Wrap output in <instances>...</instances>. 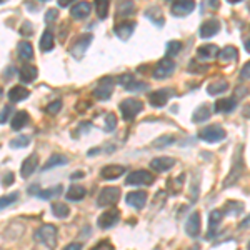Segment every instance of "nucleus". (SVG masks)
<instances>
[{"label": "nucleus", "instance_id": "nucleus-1", "mask_svg": "<svg viewBox=\"0 0 250 250\" xmlns=\"http://www.w3.org/2000/svg\"><path fill=\"white\" fill-rule=\"evenodd\" d=\"M232 168L230 172H229L227 179H225L224 182V188H229L232 187V185H235L239 180L242 179V175L245 173V164H244V147L239 145L235 150V154H233V159H232Z\"/></svg>", "mask_w": 250, "mask_h": 250}, {"label": "nucleus", "instance_id": "nucleus-2", "mask_svg": "<svg viewBox=\"0 0 250 250\" xmlns=\"http://www.w3.org/2000/svg\"><path fill=\"white\" fill-rule=\"evenodd\" d=\"M119 108L125 122H130V120H134L135 117L142 112L144 104H142V100H137V99H125L120 102Z\"/></svg>", "mask_w": 250, "mask_h": 250}, {"label": "nucleus", "instance_id": "nucleus-3", "mask_svg": "<svg viewBox=\"0 0 250 250\" xmlns=\"http://www.w3.org/2000/svg\"><path fill=\"white\" fill-rule=\"evenodd\" d=\"M57 233L59 232H57V227H55V225L47 224V225H42V227L35 232V237H37V240L42 242L45 247L54 250L55 245H57Z\"/></svg>", "mask_w": 250, "mask_h": 250}, {"label": "nucleus", "instance_id": "nucleus-4", "mask_svg": "<svg viewBox=\"0 0 250 250\" xmlns=\"http://www.w3.org/2000/svg\"><path fill=\"white\" fill-rule=\"evenodd\" d=\"M225 137H227V132L220 125H208V127H205L199 132V139L207 144H217L220 140H224Z\"/></svg>", "mask_w": 250, "mask_h": 250}, {"label": "nucleus", "instance_id": "nucleus-5", "mask_svg": "<svg viewBox=\"0 0 250 250\" xmlns=\"http://www.w3.org/2000/svg\"><path fill=\"white\" fill-rule=\"evenodd\" d=\"M120 199L119 187H104L102 192L97 197V205L99 207H107V205H115Z\"/></svg>", "mask_w": 250, "mask_h": 250}, {"label": "nucleus", "instance_id": "nucleus-6", "mask_svg": "<svg viewBox=\"0 0 250 250\" xmlns=\"http://www.w3.org/2000/svg\"><path fill=\"white\" fill-rule=\"evenodd\" d=\"M155 180V177L152 175L148 170H135L130 175H127L125 184L127 185H152Z\"/></svg>", "mask_w": 250, "mask_h": 250}, {"label": "nucleus", "instance_id": "nucleus-7", "mask_svg": "<svg viewBox=\"0 0 250 250\" xmlns=\"http://www.w3.org/2000/svg\"><path fill=\"white\" fill-rule=\"evenodd\" d=\"M173 70H175V62H173L172 59L165 57L162 60H159V63L155 65L152 75H154L155 79H167L173 74Z\"/></svg>", "mask_w": 250, "mask_h": 250}, {"label": "nucleus", "instance_id": "nucleus-8", "mask_svg": "<svg viewBox=\"0 0 250 250\" xmlns=\"http://www.w3.org/2000/svg\"><path fill=\"white\" fill-rule=\"evenodd\" d=\"M114 92V79L110 77H104L102 80H99V85L94 88V95L99 100H108Z\"/></svg>", "mask_w": 250, "mask_h": 250}, {"label": "nucleus", "instance_id": "nucleus-9", "mask_svg": "<svg viewBox=\"0 0 250 250\" xmlns=\"http://www.w3.org/2000/svg\"><path fill=\"white\" fill-rule=\"evenodd\" d=\"M92 34H83V35H80V37L77 39V42H74V45H72L70 48V54H72V57H75L77 60H80L83 57V54L87 52V48L88 45H90V42H92Z\"/></svg>", "mask_w": 250, "mask_h": 250}, {"label": "nucleus", "instance_id": "nucleus-10", "mask_svg": "<svg viewBox=\"0 0 250 250\" xmlns=\"http://www.w3.org/2000/svg\"><path fill=\"white\" fill-rule=\"evenodd\" d=\"M119 220H120V212L117 210V208H110V210L104 212L102 215L99 217L97 225H99L100 229H104V230H107V229H112L114 225L119 224Z\"/></svg>", "mask_w": 250, "mask_h": 250}, {"label": "nucleus", "instance_id": "nucleus-11", "mask_svg": "<svg viewBox=\"0 0 250 250\" xmlns=\"http://www.w3.org/2000/svg\"><path fill=\"white\" fill-rule=\"evenodd\" d=\"M117 80H119L120 85H122L124 88H127L128 92H144V90H147V88H148L147 83H142V82H139V80H135L130 74L120 75Z\"/></svg>", "mask_w": 250, "mask_h": 250}, {"label": "nucleus", "instance_id": "nucleus-12", "mask_svg": "<svg viewBox=\"0 0 250 250\" xmlns=\"http://www.w3.org/2000/svg\"><path fill=\"white\" fill-rule=\"evenodd\" d=\"M172 95H173V90H170V88H159L154 94L148 95V102H150L152 107L160 108L168 102V99H170Z\"/></svg>", "mask_w": 250, "mask_h": 250}, {"label": "nucleus", "instance_id": "nucleus-13", "mask_svg": "<svg viewBox=\"0 0 250 250\" xmlns=\"http://www.w3.org/2000/svg\"><path fill=\"white\" fill-rule=\"evenodd\" d=\"M200 227H202V220H200V213L199 212H193L188 217L187 224H185V232H187L188 237L192 239H197L200 233Z\"/></svg>", "mask_w": 250, "mask_h": 250}, {"label": "nucleus", "instance_id": "nucleus-14", "mask_svg": "<svg viewBox=\"0 0 250 250\" xmlns=\"http://www.w3.org/2000/svg\"><path fill=\"white\" fill-rule=\"evenodd\" d=\"M195 9V2L193 0H182V2H173L170 12L175 17H185L190 12H193Z\"/></svg>", "mask_w": 250, "mask_h": 250}, {"label": "nucleus", "instance_id": "nucleus-15", "mask_svg": "<svg viewBox=\"0 0 250 250\" xmlns=\"http://www.w3.org/2000/svg\"><path fill=\"white\" fill-rule=\"evenodd\" d=\"M125 202L130 205V207H134V208H137V210H140V208H144L145 204H147V192L135 190V192L127 193V197H125Z\"/></svg>", "mask_w": 250, "mask_h": 250}, {"label": "nucleus", "instance_id": "nucleus-16", "mask_svg": "<svg viewBox=\"0 0 250 250\" xmlns=\"http://www.w3.org/2000/svg\"><path fill=\"white\" fill-rule=\"evenodd\" d=\"M219 32H220V22L217 19H210L200 25V37L202 39H210L213 35L219 34Z\"/></svg>", "mask_w": 250, "mask_h": 250}, {"label": "nucleus", "instance_id": "nucleus-17", "mask_svg": "<svg viewBox=\"0 0 250 250\" xmlns=\"http://www.w3.org/2000/svg\"><path fill=\"white\" fill-rule=\"evenodd\" d=\"M135 25H137V23L134 22V20H125V22L115 25V35L120 40H128L132 37V34H134Z\"/></svg>", "mask_w": 250, "mask_h": 250}, {"label": "nucleus", "instance_id": "nucleus-18", "mask_svg": "<svg viewBox=\"0 0 250 250\" xmlns=\"http://www.w3.org/2000/svg\"><path fill=\"white\" fill-rule=\"evenodd\" d=\"M39 165V157L37 154H32L27 157L25 160H23L22 167H20V175L23 177V179H29V177L32 175V173L35 172V168H37Z\"/></svg>", "mask_w": 250, "mask_h": 250}, {"label": "nucleus", "instance_id": "nucleus-19", "mask_svg": "<svg viewBox=\"0 0 250 250\" xmlns=\"http://www.w3.org/2000/svg\"><path fill=\"white\" fill-rule=\"evenodd\" d=\"M175 165V159L172 157H157L150 162V168L155 172H167Z\"/></svg>", "mask_w": 250, "mask_h": 250}, {"label": "nucleus", "instance_id": "nucleus-20", "mask_svg": "<svg viewBox=\"0 0 250 250\" xmlns=\"http://www.w3.org/2000/svg\"><path fill=\"white\" fill-rule=\"evenodd\" d=\"M220 50L217 45H213V43H207V45H200L197 48V57L199 60H212L215 57H219Z\"/></svg>", "mask_w": 250, "mask_h": 250}, {"label": "nucleus", "instance_id": "nucleus-21", "mask_svg": "<svg viewBox=\"0 0 250 250\" xmlns=\"http://www.w3.org/2000/svg\"><path fill=\"white\" fill-rule=\"evenodd\" d=\"M124 173H125L124 165H105V167L100 170V177H102L104 180H114V179H119Z\"/></svg>", "mask_w": 250, "mask_h": 250}, {"label": "nucleus", "instance_id": "nucleus-22", "mask_svg": "<svg viewBox=\"0 0 250 250\" xmlns=\"http://www.w3.org/2000/svg\"><path fill=\"white\" fill-rule=\"evenodd\" d=\"M29 95H30V90H29V88H25V87H22V85L12 87L9 90V94H7L9 100H10V102H14V104L22 102V100H25Z\"/></svg>", "mask_w": 250, "mask_h": 250}, {"label": "nucleus", "instance_id": "nucleus-23", "mask_svg": "<svg viewBox=\"0 0 250 250\" xmlns=\"http://www.w3.org/2000/svg\"><path fill=\"white\" fill-rule=\"evenodd\" d=\"M215 112L219 114H230V112L235 110L237 107V100L235 99H220L215 102Z\"/></svg>", "mask_w": 250, "mask_h": 250}, {"label": "nucleus", "instance_id": "nucleus-24", "mask_svg": "<svg viewBox=\"0 0 250 250\" xmlns=\"http://www.w3.org/2000/svg\"><path fill=\"white\" fill-rule=\"evenodd\" d=\"M90 3L88 2H79V3H75L74 7H72V10H70V15L74 17L75 20H80V19H85L88 14H90Z\"/></svg>", "mask_w": 250, "mask_h": 250}, {"label": "nucleus", "instance_id": "nucleus-25", "mask_svg": "<svg viewBox=\"0 0 250 250\" xmlns=\"http://www.w3.org/2000/svg\"><path fill=\"white\" fill-rule=\"evenodd\" d=\"M210 115H212L210 105H207V104H202V105H200L195 112H193L192 120L195 124H202V122H207V120L210 119Z\"/></svg>", "mask_w": 250, "mask_h": 250}, {"label": "nucleus", "instance_id": "nucleus-26", "mask_svg": "<svg viewBox=\"0 0 250 250\" xmlns=\"http://www.w3.org/2000/svg\"><path fill=\"white\" fill-rule=\"evenodd\" d=\"M37 68H35L34 65H23L22 68H20V72H19V77L20 80H22L23 83H30V82H34L35 79H37Z\"/></svg>", "mask_w": 250, "mask_h": 250}, {"label": "nucleus", "instance_id": "nucleus-27", "mask_svg": "<svg viewBox=\"0 0 250 250\" xmlns=\"http://www.w3.org/2000/svg\"><path fill=\"white\" fill-rule=\"evenodd\" d=\"M222 217H224V212L222 210H212L210 212V217H208V233H207V237H213L215 235V232H217V227L220 225V222H222Z\"/></svg>", "mask_w": 250, "mask_h": 250}, {"label": "nucleus", "instance_id": "nucleus-28", "mask_svg": "<svg viewBox=\"0 0 250 250\" xmlns=\"http://www.w3.org/2000/svg\"><path fill=\"white\" fill-rule=\"evenodd\" d=\"M29 122H30V115L27 114L25 110H20V112H17V114L14 115L10 125H12V128H14V130H20V128H23Z\"/></svg>", "mask_w": 250, "mask_h": 250}, {"label": "nucleus", "instance_id": "nucleus-29", "mask_svg": "<svg viewBox=\"0 0 250 250\" xmlns=\"http://www.w3.org/2000/svg\"><path fill=\"white\" fill-rule=\"evenodd\" d=\"M222 212H224L225 215H230V217L240 215V213L244 212V204L239 202V200H229Z\"/></svg>", "mask_w": 250, "mask_h": 250}, {"label": "nucleus", "instance_id": "nucleus-30", "mask_svg": "<svg viewBox=\"0 0 250 250\" xmlns=\"http://www.w3.org/2000/svg\"><path fill=\"white\" fill-rule=\"evenodd\" d=\"M85 195H87L85 188L80 187V185H72L67 192V200H70V202H79V200H82Z\"/></svg>", "mask_w": 250, "mask_h": 250}, {"label": "nucleus", "instance_id": "nucleus-31", "mask_svg": "<svg viewBox=\"0 0 250 250\" xmlns=\"http://www.w3.org/2000/svg\"><path fill=\"white\" fill-rule=\"evenodd\" d=\"M52 213H54L57 219H67V217L70 215V208L63 202H54L52 204Z\"/></svg>", "mask_w": 250, "mask_h": 250}, {"label": "nucleus", "instance_id": "nucleus-32", "mask_svg": "<svg viewBox=\"0 0 250 250\" xmlns=\"http://www.w3.org/2000/svg\"><path fill=\"white\" fill-rule=\"evenodd\" d=\"M17 50H19V57L22 59V60L34 59V47H32L30 42H20L19 47H17Z\"/></svg>", "mask_w": 250, "mask_h": 250}, {"label": "nucleus", "instance_id": "nucleus-33", "mask_svg": "<svg viewBox=\"0 0 250 250\" xmlns=\"http://www.w3.org/2000/svg\"><path fill=\"white\" fill-rule=\"evenodd\" d=\"M237 55H239L237 48L229 45V47H225V48H222V50H220L219 59H220V62H232V60H237Z\"/></svg>", "mask_w": 250, "mask_h": 250}, {"label": "nucleus", "instance_id": "nucleus-34", "mask_svg": "<svg viewBox=\"0 0 250 250\" xmlns=\"http://www.w3.org/2000/svg\"><path fill=\"white\" fill-rule=\"evenodd\" d=\"M54 48V34L50 30H45L40 39V50L42 52H50Z\"/></svg>", "mask_w": 250, "mask_h": 250}, {"label": "nucleus", "instance_id": "nucleus-35", "mask_svg": "<svg viewBox=\"0 0 250 250\" xmlns=\"http://www.w3.org/2000/svg\"><path fill=\"white\" fill-rule=\"evenodd\" d=\"M229 83L225 80H220V82H212L210 85L207 87V94L208 95H220L224 92H227Z\"/></svg>", "mask_w": 250, "mask_h": 250}, {"label": "nucleus", "instance_id": "nucleus-36", "mask_svg": "<svg viewBox=\"0 0 250 250\" xmlns=\"http://www.w3.org/2000/svg\"><path fill=\"white\" fill-rule=\"evenodd\" d=\"M59 165H67V157L65 155H60V154H54L48 159V162L43 165L42 170H48V168H54L59 167Z\"/></svg>", "mask_w": 250, "mask_h": 250}, {"label": "nucleus", "instance_id": "nucleus-37", "mask_svg": "<svg viewBox=\"0 0 250 250\" xmlns=\"http://www.w3.org/2000/svg\"><path fill=\"white\" fill-rule=\"evenodd\" d=\"M60 193H62V185H55V187L52 188H47V190H42L39 192V197L40 199H55V197H59Z\"/></svg>", "mask_w": 250, "mask_h": 250}, {"label": "nucleus", "instance_id": "nucleus-38", "mask_svg": "<svg viewBox=\"0 0 250 250\" xmlns=\"http://www.w3.org/2000/svg\"><path fill=\"white\" fill-rule=\"evenodd\" d=\"M95 9H97V15H99L100 20L107 19L108 9H110V2H107V0H102V2H95Z\"/></svg>", "mask_w": 250, "mask_h": 250}, {"label": "nucleus", "instance_id": "nucleus-39", "mask_svg": "<svg viewBox=\"0 0 250 250\" xmlns=\"http://www.w3.org/2000/svg\"><path fill=\"white\" fill-rule=\"evenodd\" d=\"M175 142V137L173 135H160L159 139L154 140V147L155 148H165L167 145H170Z\"/></svg>", "mask_w": 250, "mask_h": 250}, {"label": "nucleus", "instance_id": "nucleus-40", "mask_svg": "<svg viewBox=\"0 0 250 250\" xmlns=\"http://www.w3.org/2000/svg\"><path fill=\"white\" fill-rule=\"evenodd\" d=\"M117 127V117L115 114H112V112H108L105 115V124H104V130L105 132H114Z\"/></svg>", "mask_w": 250, "mask_h": 250}, {"label": "nucleus", "instance_id": "nucleus-41", "mask_svg": "<svg viewBox=\"0 0 250 250\" xmlns=\"http://www.w3.org/2000/svg\"><path fill=\"white\" fill-rule=\"evenodd\" d=\"M180 48H182V43L177 42V40H170V42L167 43V57L168 59L175 57V55L180 52Z\"/></svg>", "mask_w": 250, "mask_h": 250}, {"label": "nucleus", "instance_id": "nucleus-42", "mask_svg": "<svg viewBox=\"0 0 250 250\" xmlns=\"http://www.w3.org/2000/svg\"><path fill=\"white\" fill-rule=\"evenodd\" d=\"M134 12V3L132 2H120L119 7H117V15L119 17H124L127 14H132Z\"/></svg>", "mask_w": 250, "mask_h": 250}, {"label": "nucleus", "instance_id": "nucleus-43", "mask_svg": "<svg viewBox=\"0 0 250 250\" xmlns=\"http://www.w3.org/2000/svg\"><path fill=\"white\" fill-rule=\"evenodd\" d=\"M29 144H30V137H27V135H20V137H17V139L10 140V147L12 148H23V147H27Z\"/></svg>", "mask_w": 250, "mask_h": 250}, {"label": "nucleus", "instance_id": "nucleus-44", "mask_svg": "<svg viewBox=\"0 0 250 250\" xmlns=\"http://www.w3.org/2000/svg\"><path fill=\"white\" fill-rule=\"evenodd\" d=\"M17 199H19V193H17V192L10 193V195H7V197H2V199H0V207H2V210H3L5 207H9V205L14 204Z\"/></svg>", "mask_w": 250, "mask_h": 250}, {"label": "nucleus", "instance_id": "nucleus-45", "mask_svg": "<svg viewBox=\"0 0 250 250\" xmlns=\"http://www.w3.org/2000/svg\"><path fill=\"white\" fill-rule=\"evenodd\" d=\"M60 108H62V102H60V100H54L52 104H48L45 110H47V114L55 115V114H59V112H60Z\"/></svg>", "mask_w": 250, "mask_h": 250}, {"label": "nucleus", "instance_id": "nucleus-46", "mask_svg": "<svg viewBox=\"0 0 250 250\" xmlns=\"http://www.w3.org/2000/svg\"><path fill=\"white\" fill-rule=\"evenodd\" d=\"M90 250H115V249L108 240H102V242H99L97 245H94Z\"/></svg>", "mask_w": 250, "mask_h": 250}, {"label": "nucleus", "instance_id": "nucleus-47", "mask_svg": "<svg viewBox=\"0 0 250 250\" xmlns=\"http://www.w3.org/2000/svg\"><path fill=\"white\" fill-rule=\"evenodd\" d=\"M20 34L25 35V37H29V35L34 34V25H32L30 22H23L22 29H20Z\"/></svg>", "mask_w": 250, "mask_h": 250}, {"label": "nucleus", "instance_id": "nucleus-48", "mask_svg": "<svg viewBox=\"0 0 250 250\" xmlns=\"http://www.w3.org/2000/svg\"><path fill=\"white\" fill-rule=\"evenodd\" d=\"M10 114H12V107H10V105L2 107V115H0V122H2V124H7V120H9Z\"/></svg>", "mask_w": 250, "mask_h": 250}, {"label": "nucleus", "instance_id": "nucleus-49", "mask_svg": "<svg viewBox=\"0 0 250 250\" xmlns=\"http://www.w3.org/2000/svg\"><path fill=\"white\" fill-rule=\"evenodd\" d=\"M240 79L242 80H245V79H250V60L249 62H245L244 63V67H242V70H240Z\"/></svg>", "mask_w": 250, "mask_h": 250}, {"label": "nucleus", "instance_id": "nucleus-50", "mask_svg": "<svg viewBox=\"0 0 250 250\" xmlns=\"http://www.w3.org/2000/svg\"><path fill=\"white\" fill-rule=\"evenodd\" d=\"M14 184V173L12 172H7V173H3V177H2V185L3 187H9V185Z\"/></svg>", "mask_w": 250, "mask_h": 250}, {"label": "nucleus", "instance_id": "nucleus-51", "mask_svg": "<svg viewBox=\"0 0 250 250\" xmlns=\"http://www.w3.org/2000/svg\"><path fill=\"white\" fill-rule=\"evenodd\" d=\"M55 20H57V10H55V9L47 10V14H45V23H52V22H55Z\"/></svg>", "mask_w": 250, "mask_h": 250}, {"label": "nucleus", "instance_id": "nucleus-52", "mask_svg": "<svg viewBox=\"0 0 250 250\" xmlns=\"http://www.w3.org/2000/svg\"><path fill=\"white\" fill-rule=\"evenodd\" d=\"M239 229H240V230H247V229H250V215H247L244 220L240 222V224H239Z\"/></svg>", "mask_w": 250, "mask_h": 250}, {"label": "nucleus", "instance_id": "nucleus-53", "mask_svg": "<svg viewBox=\"0 0 250 250\" xmlns=\"http://www.w3.org/2000/svg\"><path fill=\"white\" fill-rule=\"evenodd\" d=\"M63 250H82V245L80 244H68Z\"/></svg>", "mask_w": 250, "mask_h": 250}, {"label": "nucleus", "instance_id": "nucleus-54", "mask_svg": "<svg viewBox=\"0 0 250 250\" xmlns=\"http://www.w3.org/2000/svg\"><path fill=\"white\" fill-rule=\"evenodd\" d=\"M70 179L72 180H77V179H83V172H74V173H72V175H70Z\"/></svg>", "mask_w": 250, "mask_h": 250}, {"label": "nucleus", "instance_id": "nucleus-55", "mask_svg": "<svg viewBox=\"0 0 250 250\" xmlns=\"http://www.w3.org/2000/svg\"><path fill=\"white\" fill-rule=\"evenodd\" d=\"M68 3H70V0H60L59 5H60V7H67Z\"/></svg>", "mask_w": 250, "mask_h": 250}, {"label": "nucleus", "instance_id": "nucleus-56", "mask_svg": "<svg viewBox=\"0 0 250 250\" xmlns=\"http://www.w3.org/2000/svg\"><path fill=\"white\" fill-rule=\"evenodd\" d=\"M245 50H247V52H250V39H247V40H245Z\"/></svg>", "mask_w": 250, "mask_h": 250}, {"label": "nucleus", "instance_id": "nucleus-57", "mask_svg": "<svg viewBox=\"0 0 250 250\" xmlns=\"http://www.w3.org/2000/svg\"><path fill=\"white\" fill-rule=\"evenodd\" d=\"M155 250H162V249H160V247H157V249H155Z\"/></svg>", "mask_w": 250, "mask_h": 250}, {"label": "nucleus", "instance_id": "nucleus-58", "mask_svg": "<svg viewBox=\"0 0 250 250\" xmlns=\"http://www.w3.org/2000/svg\"><path fill=\"white\" fill-rule=\"evenodd\" d=\"M249 250H250V242H249Z\"/></svg>", "mask_w": 250, "mask_h": 250}, {"label": "nucleus", "instance_id": "nucleus-59", "mask_svg": "<svg viewBox=\"0 0 250 250\" xmlns=\"http://www.w3.org/2000/svg\"><path fill=\"white\" fill-rule=\"evenodd\" d=\"M249 9H250V7H249Z\"/></svg>", "mask_w": 250, "mask_h": 250}]
</instances>
